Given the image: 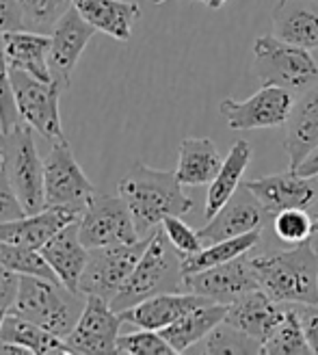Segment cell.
<instances>
[{
    "instance_id": "4dcf8cb0",
    "label": "cell",
    "mask_w": 318,
    "mask_h": 355,
    "mask_svg": "<svg viewBox=\"0 0 318 355\" xmlns=\"http://www.w3.org/2000/svg\"><path fill=\"white\" fill-rule=\"evenodd\" d=\"M262 343L256 340L254 336L236 329L229 323H219L204 340H200L191 351L197 353H260Z\"/></svg>"
},
{
    "instance_id": "52a82bcc",
    "label": "cell",
    "mask_w": 318,
    "mask_h": 355,
    "mask_svg": "<svg viewBox=\"0 0 318 355\" xmlns=\"http://www.w3.org/2000/svg\"><path fill=\"white\" fill-rule=\"evenodd\" d=\"M44 191L46 206H67L80 215L96 195V187L76 163V156L65 139L55 141L44 158Z\"/></svg>"
},
{
    "instance_id": "277c9868",
    "label": "cell",
    "mask_w": 318,
    "mask_h": 355,
    "mask_svg": "<svg viewBox=\"0 0 318 355\" xmlns=\"http://www.w3.org/2000/svg\"><path fill=\"white\" fill-rule=\"evenodd\" d=\"M82 308V293L69 291L61 282L37 275H20V288L9 312L67 338L69 331L76 327Z\"/></svg>"
},
{
    "instance_id": "30bf717a",
    "label": "cell",
    "mask_w": 318,
    "mask_h": 355,
    "mask_svg": "<svg viewBox=\"0 0 318 355\" xmlns=\"http://www.w3.org/2000/svg\"><path fill=\"white\" fill-rule=\"evenodd\" d=\"M11 83L17 104V115L20 121L39 132L44 139L59 141L63 137L59 100H61V85L55 80H39L20 69H11Z\"/></svg>"
},
{
    "instance_id": "6da1fadb",
    "label": "cell",
    "mask_w": 318,
    "mask_h": 355,
    "mask_svg": "<svg viewBox=\"0 0 318 355\" xmlns=\"http://www.w3.org/2000/svg\"><path fill=\"white\" fill-rule=\"evenodd\" d=\"M117 191L132 212L139 236H150L167 217L186 215L193 208L175 171L152 169L143 163H136L121 178Z\"/></svg>"
},
{
    "instance_id": "b9f144b4",
    "label": "cell",
    "mask_w": 318,
    "mask_h": 355,
    "mask_svg": "<svg viewBox=\"0 0 318 355\" xmlns=\"http://www.w3.org/2000/svg\"><path fill=\"white\" fill-rule=\"evenodd\" d=\"M292 171H299L301 175H318V146L306 156V161Z\"/></svg>"
},
{
    "instance_id": "ba28073f",
    "label": "cell",
    "mask_w": 318,
    "mask_h": 355,
    "mask_svg": "<svg viewBox=\"0 0 318 355\" xmlns=\"http://www.w3.org/2000/svg\"><path fill=\"white\" fill-rule=\"evenodd\" d=\"M78 232L87 250L136 243L141 239L132 212L121 195L115 198L96 193L78 219Z\"/></svg>"
},
{
    "instance_id": "836d02e7",
    "label": "cell",
    "mask_w": 318,
    "mask_h": 355,
    "mask_svg": "<svg viewBox=\"0 0 318 355\" xmlns=\"http://www.w3.org/2000/svg\"><path fill=\"white\" fill-rule=\"evenodd\" d=\"M24 15V28L46 31L52 28L59 17L72 7V0H17Z\"/></svg>"
},
{
    "instance_id": "f6af8a7d",
    "label": "cell",
    "mask_w": 318,
    "mask_h": 355,
    "mask_svg": "<svg viewBox=\"0 0 318 355\" xmlns=\"http://www.w3.org/2000/svg\"><path fill=\"white\" fill-rule=\"evenodd\" d=\"M9 310H0V329H3V323H5V316H7Z\"/></svg>"
},
{
    "instance_id": "681fc988",
    "label": "cell",
    "mask_w": 318,
    "mask_h": 355,
    "mask_svg": "<svg viewBox=\"0 0 318 355\" xmlns=\"http://www.w3.org/2000/svg\"><path fill=\"white\" fill-rule=\"evenodd\" d=\"M0 167H3V154H0Z\"/></svg>"
},
{
    "instance_id": "83f0119b",
    "label": "cell",
    "mask_w": 318,
    "mask_h": 355,
    "mask_svg": "<svg viewBox=\"0 0 318 355\" xmlns=\"http://www.w3.org/2000/svg\"><path fill=\"white\" fill-rule=\"evenodd\" d=\"M0 338L11 340L26 347L33 355H63L72 353V349L67 347L65 338L48 331L46 327L22 318L13 312H7L3 329H0Z\"/></svg>"
},
{
    "instance_id": "f35d334b",
    "label": "cell",
    "mask_w": 318,
    "mask_h": 355,
    "mask_svg": "<svg viewBox=\"0 0 318 355\" xmlns=\"http://www.w3.org/2000/svg\"><path fill=\"white\" fill-rule=\"evenodd\" d=\"M301 321L303 334L312 347V353H318V304H290Z\"/></svg>"
},
{
    "instance_id": "5b68a950",
    "label": "cell",
    "mask_w": 318,
    "mask_h": 355,
    "mask_svg": "<svg viewBox=\"0 0 318 355\" xmlns=\"http://www.w3.org/2000/svg\"><path fill=\"white\" fill-rule=\"evenodd\" d=\"M254 67L260 85L284 87L288 92H308L318 85V61L308 48L262 35L254 42Z\"/></svg>"
},
{
    "instance_id": "ab89813d",
    "label": "cell",
    "mask_w": 318,
    "mask_h": 355,
    "mask_svg": "<svg viewBox=\"0 0 318 355\" xmlns=\"http://www.w3.org/2000/svg\"><path fill=\"white\" fill-rule=\"evenodd\" d=\"M20 288V275L0 262V310H9Z\"/></svg>"
},
{
    "instance_id": "74e56055",
    "label": "cell",
    "mask_w": 318,
    "mask_h": 355,
    "mask_svg": "<svg viewBox=\"0 0 318 355\" xmlns=\"http://www.w3.org/2000/svg\"><path fill=\"white\" fill-rule=\"evenodd\" d=\"M28 215L24 210L22 202L17 200V195L9 182V178L5 173V169L0 167V223H7V221H15Z\"/></svg>"
},
{
    "instance_id": "7bdbcfd3",
    "label": "cell",
    "mask_w": 318,
    "mask_h": 355,
    "mask_svg": "<svg viewBox=\"0 0 318 355\" xmlns=\"http://www.w3.org/2000/svg\"><path fill=\"white\" fill-rule=\"evenodd\" d=\"M28 353H30V351H28L26 347L0 338V355H28Z\"/></svg>"
},
{
    "instance_id": "e575fe53",
    "label": "cell",
    "mask_w": 318,
    "mask_h": 355,
    "mask_svg": "<svg viewBox=\"0 0 318 355\" xmlns=\"http://www.w3.org/2000/svg\"><path fill=\"white\" fill-rule=\"evenodd\" d=\"M15 123H20V115H17L11 67L5 52V35L0 33V132L11 130Z\"/></svg>"
},
{
    "instance_id": "f546056e",
    "label": "cell",
    "mask_w": 318,
    "mask_h": 355,
    "mask_svg": "<svg viewBox=\"0 0 318 355\" xmlns=\"http://www.w3.org/2000/svg\"><path fill=\"white\" fill-rule=\"evenodd\" d=\"M260 353L267 355H310L312 347L303 334L301 321L294 312V308L288 304V312L281 318V323L264 338Z\"/></svg>"
},
{
    "instance_id": "1f68e13d",
    "label": "cell",
    "mask_w": 318,
    "mask_h": 355,
    "mask_svg": "<svg viewBox=\"0 0 318 355\" xmlns=\"http://www.w3.org/2000/svg\"><path fill=\"white\" fill-rule=\"evenodd\" d=\"M0 262L17 275H37L44 279L59 282V277L55 275L52 266L46 262L39 250L0 241Z\"/></svg>"
},
{
    "instance_id": "2e32d148",
    "label": "cell",
    "mask_w": 318,
    "mask_h": 355,
    "mask_svg": "<svg viewBox=\"0 0 318 355\" xmlns=\"http://www.w3.org/2000/svg\"><path fill=\"white\" fill-rule=\"evenodd\" d=\"M267 219L269 212L264 210L260 200L247 189V184H240L232 198L219 208L217 215L210 217L208 223L197 232L202 243L210 245L247 232H256L262 225H267Z\"/></svg>"
},
{
    "instance_id": "4316f807",
    "label": "cell",
    "mask_w": 318,
    "mask_h": 355,
    "mask_svg": "<svg viewBox=\"0 0 318 355\" xmlns=\"http://www.w3.org/2000/svg\"><path fill=\"white\" fill-rule=\"evenodd\" d=\"M225 314H227V306L210 301V304H204L195 310L186 312L182 318L165 327L161 334L173 347L175 353H184L191 351V347H195L200 340H204L219 323H223Z\"/></svg>"
},
{
    "instance_id": "7dc6e473",
    "label": "cell",
    "mask_w": 318,
    "mask_h": 355,
    "mask_svg": "<svg viewBox=\"0 0 318 355\" xmlns=\"http://www.w3.org/2000/svg\"><path fill=\"white\" fill-rule=\"evenodd\" d=\"M154 5H163V3H167V0H152ZM200 3H208V0H200Z\"/></svg>"
},
{
    "instance_id": "f1b7e54d",
    "label": "cell",
    "mask_w": 318,
    "mask_h": 355,
    "mask_svg": "<svg viewBox=\"0 0 318 355\" xmlns=\"http://www.w3.org/2000/svg\"><path fill=\"white\" fill-rule=\"evenodd\" d=\"M262 234L260 230L256 232H247L234 239H225L219 243H210L204 245L197 254H191V256H182V273L191 275V273H197V271H206L212 269V266H219L225 262H232L245 254H249L254 247L260 243Z\"/></svg>"
},
{
    "instance_id": "ee69618b",
    "label": "cell",
    "mask_w": 318,
    "mask_h": 355,
    "mask_svg": "<svg viewBox=\"0 0 318 355\" xmlns=\"http://www.w3.org/2000/svg\"><path fill=\"white\" fill-rule=\"evenodd\" d=\"M225 3H227V0H208L206 5H208L210 9H221V7H223Z\"/></svg>"
},
{
    "instance_id": "d4e9b609",
    "label": "cell",
    "mask_w": 318,
    "mask_h": 355,
    "mask_svg": "<svg viewBox=\"0 0 318 355\" xmlns=\"http://www.w3.org/2000/svg\"><path fill=\"white\" fill-rule=\"evenodd\" d=\"M221 152L212 139L186 137L178 150V169L175 175L182 187H204L215 180L221 169Z\"/></svg>"
},
{
    "instance_id": "7a4b0ae2",
    "label": "cell",
    "mask_w": 318,
    "mask_h": 355,
    "mask_svg": "<svg viewBox=\"0 0 318 355\" xmlns=\"http://www.w3.org/2000/svg\"><path fill=\"white\" fill-rule=\"evenodd\" d=\"M249 260L258 288L279 304H318V254L312 239Z\"/></svg>"
},
{
    "instance_id": "9a60e30c",
    "label": "cell",
    "mask_w": 318,
    "mask_h": 355,
    "mask_svg": "<svg viewBox=\"0 0 318 355\" xmlns=\"http://www.w3.org/2000/svg\"><path fill=\"white\" fill-rule=\"evenodd\" d=\"M258 288V279L251 269L249 256H240L232 262L212 266L206 271L184 275V291L202 295L215 304L229 306L238 297Z\"/></svg>"
},
{
    "instance_id": "8fae6325",
    "label": "cell",
    "mask_w": 318,
    "mask_h": 355,
    "mask_svg": "<svg viewBox=\"0 0 318 355\" xmlns=\"http://www.w3.org/2000/svg\"><path fill=\"white\" fill-rule=\"evenodd\" d=\"M292 92L275 85H262L247 100L227 98L221 102L219 111L232 130H260L284 126L292 111Z\"/></svg>"
},
{
    "instance_id": "8992f818",
    "label": "cell",
    "mask_w": 318,
    "mask_h": 355,
    "mask_svg": "<svg viewBox=\"0 0 318 355\" xmlns=\"http://www.w3.org/2000/svg\"><path fill=\"white\" fill-rule=\"evenodd\" d=\"M0 154H3V169L24 210L28 215L44 210V161L35 148L33 128L20 121L11 130L0 132Z\"/></svg>"
},
{
    "instance_id": "7c38bea8",
    "label": "cell",
    "mask_w": 318,
    "mask_h": 355,
    "mask_svg": "<svg viewBox=\"0 0 318 355\" xmlns=\"http://www.w3.org/2000/svg\"><path fill=\"white\" fill-rule=\"evenodd\" d=\"M123 318L111 301L98 295H85V308L76 327L65 338L72 353H117V338Z\"/></svg>"
},
{
    "instance_id": "60d3db41",
    "label": "cell",
    "mask_w": 318,
    "mask_h": 355,
    "mask_svg": "<svg viewBox=\"0 0 318 355\" xmlns=\"http://www.w3.org/2000/svg\"><path fill=\"white\" fill-rule=\"evenodd\" d=\"M24 28V15L17 0H0V33Z\"/></svg>"
},
{
    "instance_id": "e0dca14e",
    "label": "cell",
    "mask_w": 318,
    "mask_h": 355,
    "mask_svg": "<svg viewBox=\"0 0 318 355\" xmlns=\"http://www.w3.org/2000/svg\"><path fill=\"white\" fill-rule=\"evenodd\" d=\"M204 304H210V299L188 293V291H178V293H161L150 299H143L141 304L119 312L123 323H130L139 329H154L163 331L178 318H182L186 312L195 310Z\"/></svg>"
},
{
    "instance_id": "5bb4252c",
    "label": "cell",
    "mask_w": 318,
    "mask_h": 355,
    "mask_svg": "<svg viewBox=\"0 0 318 355\" xmlns=\"http://www.w3.org/2000/svg\"><path fill=\"white\" fill-rule=\"evenodd\" d=\"M264 210L269 215H277L279 210L303 208L318 212V175H301L299 171H284L256 178L251 182H245Z\"/></svg>"
},
{
    "instance_id": "bcb514c9",
    "label": "cell",
    "mask_w": 318,
    "mask_h": 355,
    "mask_svg": "<svg viewBox=\"0 0 318 355\" xmlns=\"http://www.w3.org/2000/svg\"><path fill=\"white\" fill-rule=\"evenodd\" d=\"M312 245H314V250H316V254H318V232H314V236H312Z\"/></svg>"
},
{
    "instance_id": "7402d4cb",
    "label": "cell",
    "mask_w": 318,
    "mask_h": 355,
    "mask_svg": "<svg viewBox=\"0 0 318 355\" xmlns=\"http://www.w3.org/2000/svg\"><path fill=\"white\" fill-rule=\"evenodd\" d=\"M273 35L294 46L318 50L316 0H277L273 9Z\"/></svg>"
},
{
    "instance_id": "603a6c76",
    "label": "cell",
    "mask_w": 318,
    "mask_h": 355,
    "mask_svg": "<svg viewBox=\"0 0 318 355\" xmlns=\"http://www.w3.org/2000/svg\"><path fill=\"white\" fill-rule=\"evenodd\" d=\"M78 13L96 31L117 42H130L132 26L141 15V7L126 0H72Z\"/></svg>"
},
{
    "instance_id": "d6a6232c",
    "label": "cell",
    "mask_w": 318,
    "mask_h": 355,
    "mask_svg": "<svg viewBox=\"0 0 318 355\" xmlns=\"http://www.w3.org/2000/svg\"><path fill=\"white\" fill-rule=\"evenodd\" d=\"M314 232H316V221L310 210L288 208L273 215V234L286 245L306 243L314 236Z\"/></svg>"
},
{
    "instance_id": "9c48e42d",
    "label": "cell",
    "mask_w": 318,
    "mask_h": 355,
    "mask_svg": "<svg viewBox=\"0 0 318 355\" xmlns=\"http://www.w3.org/2000/svg\"><path fill=\"white\" fill-rule=\"evenodd\" d=\"M150 236L139 239L136 243L126 245H109L89 250V260L80 277V293L82 295H98L106 301H113V297L121 291L130 273L145 252Z\"/></svg>"
},
{
    "instance_id": "8d00e7d4",
    "label": "cell",
    "mask_w": 318,
    "mask_h": 355,
    "mask_svg": "<svg viewBox=\"0 0 318 355\" xmlns=\"http://www.w3.org/2000/svg\"><path fill=\"white\" fill-rule=\"evenodd\" d=\"M163 230H165V234L167 239L171 241V245L178 250L182 256H191V254H197L204 243L200 239V232L197 230H193L191 225H186L178 215H171L167 217L163 223Z\"/></svg>"
},
{
    "instance_id": "3957f363",
    "label": "cell",
    "mask_w": 318,
    "mask_h": 355,
    "mask_svg": "<svg viewBox=\"0 0 318 355\" xmlns=\"http://www.w3.org/2000/svg\"><path fill=\"white\" fill-rule=\"evenodd\" d=\"M178 291H184L182 254L171 245L165 230L161 227L150 234L145 252L141 254L134 271L121 291L113 297L111 306L115 312H123L154 295Z\"/></svg>"
},
{
    "instance_id": "d6986e66",
    "label": "cell",
    "mask_w": 318,
    "mask_h": 355,
    "mask_svg": "<svg viewBox=\"0 0 318 355\" xmlns=\"http://www.w3.org/2000/svg\"><path fill=\"white\" fill-rule=\"evenodd\" d=\"M286 312L288 304H279L262 288H254L227 306L225 323L264 343V338L281 323Z\"/></svg>"
},
{
    "instance_id": "484cf974",
    "label": "cell",
    "mask_w": 318,
    "mask_h": 355,
    "mask_svg": "<svg viewBox=\"0 0 318 355\" xmlns=\"http://www.w3.org/2000/svg\"><path fill=\"white\" fill-rule=\"evenodd\" d=\"M254 148L249 141L238 139L234 141V146L229 148V154L223 158L221 169L217 171L215 180L208 187V195H206V219L215 217L219 208L232 198V195L238 191V187L242 184V175L249 167Z\"/></svg>"
},
{
    "instance_id": "4fadbf2b",
    "label": "cell",
    "mask_w": 318,
    "mask_h": 355,
    "mask_svg": "<svg viewBox=\"0 0 318 355\" xmlns=\"http://www.w3.org/2000/svg\"><path fill=\"white\" fill-rule=\"evenodd\" d=\"M96 33L98 31L85 20L74 5L59 17V22L55 26H52L48 65H50L52 80L61 85V89L69 87V76H72L80 55Z\"/></svg>"
},
{
    "instance_id": "ffe728a7",
    "label": "cell",
    "mask_w": 318,
    "mask_h": 355,
    "mask_svg": "<svg viewBox=\"0 0 318 355\" xmlns=\"http://www.w3.org/2000/svg\"><path fill=\"white\" fill-rule=\"evenodd\" d=\"M39 252L52 266V271H55L63 286L74 293H80V277L87 266V260H89V250L80 241L78 221L59 230Z\"/></svg>"
},
{
    "instance_id": "d590c367",
    "label": "cell",
    "mask_w": 318,
    "mask_h": 355,
    "mask_svg": "<svg viewBox=\"0 0 318 355\" xmlns=\"http://www.w3.org/2000/svg\"><path fill=\"white\" fill-rule=\"evenodd\" d=\"M117 353L128 355H169L175 353L173 347L163 338L161 331L141 329L134 334H126L117 338Z\"/></svg>"
},
{
    "instance_id": "f907efd6",
    "label": "cell",
    "mask_w": 318,
    "mask_h": 355,
    "mask_svg": "<svg viewBox=\"0 0 318 355\" xmlns=\"http://www.w3.org/2000/svg\"><path fill=\"white\" fill-rule=\"evenodd\" d=\"M316 61H318V50H316Z\"/></svg>"
},
{
    "instance_id": "44dd1931",
    "label": "cell",
    "mask_w": 318,
    "mask_h": 355,
    "mask_svg": "<svg viewBox=\"0 0 318 355\" xmlns=\"http://www.w3.org/2000/svg\"><path fill=\"white\" fill-rule=\"evenodd\" d=\"M284 126V150L290 158V169H297L318 146V85L310 87L301 98L294 100Z\"/></svg>"
},
{
    "instance_id": "cb8c5ba5",
    "label": "cell",
    "mask_w": 318,
    "mask_h": 355,
    "mask_svg": "<svg viewBox=\"0 0 318 355\" xmlns=\"http://www.w3.org/2000/svg\"><path fill=\"white\" fill-rule=\"evenodd\" d=\"M5 52L9 59L11 69H20L39 80L50 83V65H48V55H50V37L37 31H11L5 33Z\"/></svg>"
},
{
    "instance_id": "ac0fdd59",
    "label": "cell",
    "mask_w": 318,
    "mask_h": 355,
    "mask_svg": "<svg viewBox=\"0 0 318 355\" xmlns=\"http://www.w3.org/2000/svg\"><path fill=\"white\" fill-rule=\"evenodd\" d=\"M80 219V212L67 206H46L39 212H30L15 221L0 223V241L24 245L30 250L42 247L55 236L59 230Z\"/></svg>"
},
{
    "instance_id": "c3c4849f",
    "label": "cell",
    "mask_w": 318,
    "mask_h": 355,
    "mask_svg": "<svg viewBox=\"0 0 318 355\" xmlns=\"http://www.w3.org/2000/svg\"><path fill=\"white\" fill-rule=\"evenodd\" d=\"M314 221H316V232H318V212H316V215H314Z\"/></svg>"
}]
</instances>
